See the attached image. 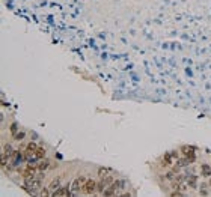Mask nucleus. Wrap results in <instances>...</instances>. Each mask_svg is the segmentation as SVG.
Returning <instances> with one entry per match:
<instances>
[{
  "label": "nucleus",
  "mask_w": 211,
  "mask_h": 197,
  "mask_svg": "<svg viewBox=\"0 0 211 197\" xmlns=\"http://www.w3.org/2000/svg\"><path fill=\"white\" fill-rule=\"evenodd\" d=\"M182 152H184V155H185V158H187L188 161H194V149H193V148L184 146V148H182Z\"/></svg>",
  "instance_id": "5"
},
{
  "label": "nucleus",
  "mask_w": 211,
  "mask_h": 197,
  "mask_svg": "<svg viewBox=\"0 0 211 197\" xmlns=\"http://www.w3.org/2000/svg\"><path fill=\"white\" fill-rule=\"evenodd\" d=\"M187 184L191 187V188H196V184H197V178L196 176H190L188 179H187Z\"/></svg>",
  "instance_id": "9"
},
{
  "label": "nucleus",
  "mask_w": 211,
  "mask_h": 197,
  "mask_svg": "<svg viewBox=\"0 0 211 197\" xmlns=\"http://www.w3.org/2000/svg\"><path fill=\"white\" fill-rule=\"evenodd\" d=\"M27 161H38L41 158L45 157V151L39 146H36L35 143H29L26 148V154H24Z\"/></svg>",
  "instance_id": "1"
},
{
  "label": "nucleus",
  "mask_w": 211,
  "mask_h": 197,
  "mask_svg": "<svg viewBox=\"0 0 211 197\" xmlns=\"http://www.w3.org/2000/svg\"><path fill=\"white\" fill-rule=\"evenodd\" d=\"M84 184H86V179L83 176L77 178L72 184V194H78L80 191H84Z\"/></svg>",
  "instance_id": "3"
},
{
  "label": "nucleus",
  "mask_w": 211,
  "mask_h": 197,
  "mask_svg": "<svg viewBox=\"0 0 211 197\" xmlns=\"http://www.w3.org/2000/svg\"><path fill=\"white\" fill-rule=\"evenodd\" d=\"M98 188V184L93 181V179H86V184H84V193L86 194H93Z\"/></svg>",
  "instance_id": "4"
},
{
  "label": "nucleus",
  "mask_w": 211,
  "mask_h": 197,
  "mask_svg": "<svg viewBox=\"0 0 211 197\" xmlns=\"http://www.w3.org/2000/svg\"><path fill=\"white\" fill-rule=\"evenodd\" d=\"M48 164H50V161H41L39 164H36V169H38L39 172H44V170L48 169Z\"/></svg>",
  "instance_id": "7"
},
{
  "label": "nucleus",
  "mask_w": 211,
  "mask_h": 197,
  "mask_svg": "<svg viewBox=\"0 0 211 197\" xmlns=\"http://www.w3.org/2000/svg\"><path fill=\"white\" fill-rule=\"evenodd\" d=\"M209 185H211V179H209Z\"/></svg>",
  "instance_id": "11"
},
{
  "label": "nucleus",
  "mask_w": 211,
  "mask_h": 197,
  "mask_svg": "<svg viewBox=\"0 0 211 197\" xmlns=\"http://www.w3.org/2000/svg\"><path fill=\"white\" fill-rule=\"evenodd\" d=\"M69 194H72V191H69V187H62V188H59V190H56L53 193L54 197H57V196H69Z\"/></svg>",
  "instance_id": "6"
},
{
  "label": "nucleus",
  "mask_w": 211,
  "mask_h": 197,
  "mask_svg": "<svg viewBox=\"0 0 211 197\" xmlns=\"http://www.w3.org/2000/svg\"><path fill=\"white\" fill-rule=\"evenodd\" d=\"M26 188L29 190V193H36V190L41 187V176H30V178H26V182H24Z\"/></svg>",
  "instance_id": "2"
},
{
  "label": "nucleus",
  "mask_w": 211,
  "mask_h": 197,
  "mask_svg": "<svg viewBox=\"0 0 211 197\" xmlns=\"http://www.w3.org/2000/svg\"><path fill=\"white\" fill-rule=\"evenodd\" d=\"M202 175L203 176H211V167L208 164H202Z\"/></svg>",
  "instance_id": "8"
},
{
  "label": "nucleus",
  "mask_w": 211,
  "mask_h": 197,
  "mask_svg": "<svg viewBox=\"0 0 211 197\" xmlns=\"http://www.w3.org/2000/svg\"><path fill=\"white\" fill-rule=\"evenodd\" d=\"M56 187H59V181H57V179L51 182V185H50V188H53V190H56Z\"/></svg>",
  "instance_id": "10"
}]
</instances>
